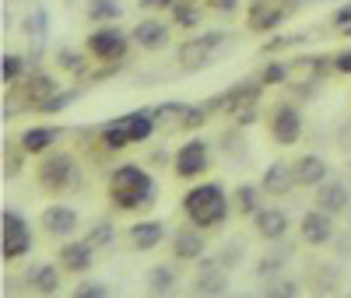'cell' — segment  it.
<instances>
[{
	"label": "cell",
	"mask_w": 351,
	"mask_h": 298,
	"mask_svg": "<svg viewBox=\"0 0 351 298\" xmlns=\"http://www.w3.org/2000/svg\"><path fill=\"white\" fill-rule=\"evenodd\" d=\"M109 200L120 211H137L155 200V179L141 165H120L109 175Z\"/></svg>",
	"instance_id": "1"
},
{
	"label": "cell",
	"mask_w": 351,
	"mask_h": 298,
	"mask_svg": "<svg viewBox=\"0 0 351 298\" xmlns=\"http://www.w3.org/2000/svg\"><path fill=\"white\" fill-rule=\"evenodd\" d=\"M183 211L197 228H211L228 218V197L218 183H200L183 197Z\"/></svg>",
	"instance_id": "2"
},
{
	"label": "cell",
	"mask_w": 351,
	"mask_h": 298,
	"mask_svg": "<svg viewBox=\"0 0 351 298\" xmlns=\"http://www.w3.org/2000/svg\"><path fill=\"white\" fill-rule=\"evenodd\" d=\"M155 127H158V123H155V112H152V109L127 112V116H120V119H112V123L102 127V144L109 147V151H120V147H127V144L148 140Z\"/></svg>",
	"instance_id": "3"
},
{
	"label": "cell",
	"mask_w": 351,
	"mask_h": 298,
	"mask_svg": "<svg viewBox=\"0 0 351 298\" xmlns=\"http://www.w3.org/2000/svg\"><path fill=\"white\" fill-rule=\"evenodd\" d=\"M77 183H81V172L71 155H49L39 169V186H46L49 193H67Z\"/></svg>",
	"instance_id": "4"
},
{
	"label": "cell",
	"mask_w": 351,
	"mask_h": 298,
	"mask_svg": "<svg viewBox=\"0 0 351 298\" xmlns=\"http://www.w3.org/2000/svg\"><path fill=\"white\" fill-rule=\"evenodd\" d=\"M88 53H92L95 60H123L127 56V36L120 32V28H99V32L88 36Z\"/></svg>",
	"instance_id": "5"
},
{
	"label": "cell",
	"mask_w": 351,
	"mask_h": 298,
	"mask_svg": "<svg viewBox=\"0 0 351 298\" xmlns=\"http://www.w3.org/2000/svg\"><path fill=\"white\" fill-rule=\"evenodd\" d=\"M4 260H18L32 249V235H28V225L21 214L14 211H4Z\"/></svg>",
	"instance_id": "6"
},
{
	"label": "cell",
	"mask_w": 351,
	"mask_h": 298,
	"mask_svg": "<svg viewBox=\"0 0 351 298\" xmlns=\"http://www.w3.org/2000/svg\"><path fill=\"white\" fill-rule=\"evenodd\" d=\"M208 169V144L204 140H186L180 151H176V175L180 179H193Z\"/></svg>",
	"instance_id": "7"
},
{
	"label": "cell",
	"mask_w": 351,
	"mask_h": 298,
	"mask_svg": "<svg viewBox=\"0 0 351 298\" xmlns=\"http://www.w3.org/2000/svg\"><path fill=\"white\" fill-rule=\"evenodd\" d=\"M302 134V116L295 105H278L274 116H271V137L278 144H295Z\"/></svg>",
	"instance_id": "8"
},
{
	"label": "cell",
	"mask_w": 351,
	"mask_h": 298,
	"mask_svg": "<svg viewBox=\"0 0 351 298\" xmlns=\"http://www.w3.org/2000/svg\"><path fill=\"white\" fill-rule=\"evenodd\" d=\"M56 263L64 266L67 274H84L88 266L95 263V246L88 243H67V246H60V253H56Z\"/></svg>",
	"instance_id": "9"
},
{
	"label": "cell",
	"mask_w": 351,
	"mask_h": 298,
	"mask_svg": "<svg viewBox=\"0 0 351 298\" xmlns=\"http://www.w3.org/2000/svg\"><path fill=\"white\" fill-rule=\"evenodd\" d=\"M334 214H327L324 207H316V211H309L302 218V238L309 246H327L330 238H334Z\"/></svg>",
	"instance_id": "10"
},
{
	"label": "cell",
	"mask_w": 351,
	"mask_h": 298,
	"mask_svg": "<svg viewBox=\"0 0 351 298\" xmlns=\"http://www.w3.org/2000/svg\"><path fill=\"white\" fill-rule=\"evenodd\" d=\"M253 228H256L260 238L274 243V238H281L288 232V214L278 211V207H260V211L253 214Z\"/></svg>",
	"instance_id": "11"
},
{
	"label": "cell",
	"mask_w": 351,
	"mask_h": 298,
	"mask_svg": "<svg viewBox=\"0 0 351 298\" xmlns=\"http://www.w3.org/2000/svg\"><path fill=\"white\" fill-rule=\"evenodd\" d=\"M221 42V36H200V39H193V42H183L180 46V64L186 67V71H197V67H204L208 64V56H211V49Z\"/></svg>",
	"instance_id": "12"
},
{
	"label": "cell",
	"mask_w": 351,
	"mask_h": 298,
	"mask_svg": "<svg viewBox=\"0 0 351 298\" xmlns=\"http://www.w3.org/2000/svg\"><path fill=\"white\" fill-rule=\"evenodd\" d=\"M348 186L337 183V179H324V183L316 186V207H324L327 214H341L348 207Z\"/></svg>",
	"instance_id": "13"
},
{
	"label": "cell",
	"mask_w": 351,
	"mask_h": 298,
	"mask_svg": "<svg viewBox=\"0 0 351 298\" xmlns=\"http://www.w3.org/2000/svg\"><path fill=\"white\" fill-rule=\"evenodd\" d=\"M291 186H299V183H295V169L285 165V162L267 165V172H263V193L285 197V193H291Z\"/></svg>",
	"instance_id": "14"
},
{
	"label": "cell",
	"mask_w": 351,
	"mask_h": 298,
	"mask_svg": "<svg viewBox=\"0 0 351 298\" xmlns=\"http://www.w3.org/2000/svg\"><path fill=\"white\" fill-rule=\"evenodd\" d=\"M74 225H77V211H74V207L53 203V207H46V211H43V228L49 235H71Z\"/></svg>",
	"instance_id": "15"
},
{
	"label": "cell",
	"mask_w": 351,
	"mask_h": 298,
	"mask_svg": "<svg viewBox=\"0 0 351 298\" xmlns=\"http://www.w3.org/2000/svg\"><path fill=\"white\" fill-rule=\"evenodd\" d=\"M295 183L299 186H319L327 179V162L319 158V155H302V158H295Z\"/></svg>",
	"instance_id": "16"
},
{
	"label": "cell",
	"mask_w": 351,
	"mask_h": 298,
	"mask_svg": "<svg viewBox=\"0 0 351 298\" xmlns=\"http://www.w3.org/2000/svg\"><path fill=\"white\" fill-rule=\"evenodd\" d=\"M285 14H288V8L274 4V0H253V4H250V28H256V32L274 28Z\"/></svg>",
	"instance_id": "17"
},
{
	"label": "cell",
	"mask_w": 351,
	"mask_h": 298,
	"mask_svg": "<svg viewBox=\"0 0 351 298\" xmlns=\"http://www.w3.org/2000/svg\"><path fill=\"white\" fill-rule=\"evenodd\" d=\"M162 238H165V225H162V221H137V225L130 228V246L141 249V253L155 249Z\"/></svg>",
	"instance_id": "18"
},
{
	"label": "cell",
	"mask_w": 351,
	"mask_h": 298,
	"mask_svg": "<svg viewBox=\"0 0 351 298\" xmlns=\"http://www.w3.org/2000/svg\"><path fill=\"white\" fill-rule=\"evenodd\" d=\"M25 281H28V288H32V291L53 295L56 288H60V271H56L53 263H36V266H28Z\"/></svg>",
	"instance_id": "19"
},
{
	"label": "cell",
	"mask_w": 351,
	"mask_h": 298,
	"mask_svg": "<svg viewBox=\"0 0 351 298\" xmlns=\"http://www.w3.org/2000/svg\"><path fill=\"white\" fill-rule=\"evenodd\" d=\"M172 253H176V260H200V253H204V238H200V232H193V228H180L172 235Z\"/></svg>",
	"instance_id": "20"
},
{
	"label": "cell",
	"mask_w": 351,
	"mask_h": 298,
	"mask_svg": "<svg viewBox=\"0 0 351 298\" xmlns=\"http://www.w3.org/2000/svg\"><path fill=\"white\" fill-rule=\"evenodd\" d=\"M134 42L144 46V49H162L169 42V25H162V21H141L134 28Z\"/></svg>",
	"instance_id": "21"
},
{
	"label": "cell",
	"mask_w": 351,
	"mask_h": 298,
	"mask_svg": "<svg viewBox=\"0 0 351 298\" xmlns=\"http://www.w3.org/2000/svg\"><path fill=\"white\" fill-rule=\"evenodd\" d=\"M225 274H221V266L218 263H200V277L193 284L197 295H225Z\"/></svg>",
	"instance_id": "22"
},
{
	"label": "cell",
	"mask_w": 351,
	"mask_h": 298,
	"mask_svg": "<svg viewBox=\"0 0 351 298\" xmlns=\"http://www.w3.org/2000/svg\"><path fill=\"white\" fill-rule=\"evenodd\" d=\"M56 137H60V130H56V127H32V130L21 134V147H25L28 155H43Z\"/></svg>",
	"instance_id": "23"
},
{
	"label": "cell",
	"mask_w": 351,
	"mask_h": 298,
	"mask_svg": "<svg viewBox=\"0 0 351 298\" xmlns=\"http://www.w3.org/2000/svg\"><path fill=\"white\" fill-rule=\"evenodd\" d=\"M53 92H56V81L49 74H32V77H28V102L43 105Z\"/></svg>",
	"instance_id": "24"
},
{
	"label": "cell",
	"mask_w": 351,
	"mask_h": 298,
	"mask_svg": "<svg viewBox=\"0 0 351 298\" xmlns=\"http://www.w3.org/2000/svg\"><path fill=\"white\" fill-rule=\"evenodd\" d=\"M236 207H239V214H256L260 211V190L253 183H243L236 190Z\"/></svg>",
	"instance_id": "25"
},
{
	"label": "cell",
	"mask_w": 351,
	"mask_h": 298,
	"mask_svg": "<svg viewBox=\"0 0 351 298\" xmlns=\"http://www.w3.org/2000/svg\"><path fill=\"white\" fill-rule=\"evenodd\" d=\"M88 18L92 21H112V18H120V4H116V0H88Z\"/></svg>",
	"instance_id": "26"
},
{
	"label": "cell",
	"mask_w": 351,
	"mask_h": 298,
	"mask_svg": "<svg viewBox=\"0 0 351 298\" xmlns=\"http://www.w3.org/2000/svg\"><path fill=\"white\" fill-rule=\"evenodd\" d=\"M172 284H176V274L169 271V266H155V271H148V291L165 295V291H172Z\"/></svg>",
	"instance_id": "27"
},
{
	"label": "cell",
	"mask_w": 351,
	"mask_h": 298,
	"mask_svg": "<svg viewBox=\"0 0 351 298\" xmlns=\"http://www.w3.org/2000/svg\"><path fill=\"white\" fill-rule=\"evenodd\" d=\"M21 56L18 53H4V84H14L21 77Z\"/></svg>",
	"instance_id": "28"
},
{
	"label": "cell",
	"mask_w": 351,
	"mask_h": 298,
	"mask_svg": "<svg viewBox=\"0 0 351 298\" xmlns=\"http://www.w3.org/2000/svg\"><path fill=\"white\" fill-rule=\"evenodd\" d=\"M88 243H92V246H109L112 243V225L109 221H99L92 232H88Z\"/></svg>",
	"instance_id": "29"
},
{
	"label": "cell",
	"mask_w": 351,
	"mask_h": 298,
	"mask_svg": "<svg viewBox=\"0 0 351 298\" xmlns=\"http://www.w3.org/2000/svg\"><path fill=\"white\" fill-rule=\"evenodd\" d=\"M56 64H60L64 71H81L84 67V60H81V53H74V49H60V53H56Z\"/></svg>",
	"instance_id": "30"
},
{
	"label": "cell",
	"mask_w": 351,
	"mask_h": 298,
	"mask_svg": "<svg viewBox=\"0 0 351 298\" xmlns=\"http://www.w3.org/2000/svg\"><path fill=\"white\" fill-rule=\"evenodd\" d=\"M172 18L180 25H197V11L190 8V0H183V4H172Z\"/></svg>",
	"instance_id": "31"
},
{
	"label": "cell",
	"mask_w": 351,
	"mask_h": 298,
	"mask_svg": "<svg viewBox=\"0 0 351 298\" xmlns=\"http://www.w3.org/2000/svg\"><path fill=\"white\" fill-rule=\"evenodd\" d=\"M25 25H28V36H32V39H39V36L46 39V11H36Z\"/></svg>",
	"instance_id": "32"
},
{
	"label": "cell",
	"mask_w": 351,
	"mask_h": 298,
	"mask_svg": "<svg viewBox=\"0 0 351 298\" xmlns=\"http://www.w3.org/2000/svg\"><path fill=\"white\" fill-rule=\"evenodd\" d=\"M263 295H299V284L295 281H281V284H267Z\"/></svg>",
	"instance_id": "33"
},
{
	"label": "cell",
	"mask_w": 351,
	"mask_h": 298,
	"mask_svg": "<svg viewBox=\"0 0 351 298\" xmlns=\"http://www.w3.org/2000/svg\"><path fill=\"white\" fill-rule=\"evenodd\" d=\"M74 295H77V298H95V295H99V298H102V295H106V284H77Z\"/></svg>",
	"instance_id": "34"
},
{
	"label": "cell",
	"mask_w": 351,
	"mask_h": 298,
	"mask_svg": "<svg viewBox=\"0 0 351 298\" xmlns=\"http://www.w3.org/2000/svg\"><path fill=\"white\" fill-rule=\"evenodd\" d=\"M334 67H337L341 74H351V49H344V53H337V60H334Z\"/></svg>",
	"instance_id": "35"
},
{
	"label": "cell",
	"mask_w": 351,
	"mask_h": 298,
	"mask_svg": "<svg viewBox=\"0 0 351 298\" xmlns=\"http://www.w3.org/2000/svg\"><path fill=\"white\" fill-rule=\"evenodd\" d=\"M208 4H211L215 11H236V4H239V0H208Z\"/></svg>",
	"instance_id": "36"
},
{
	"label": "cell",
	"mask_w": 351,
	"mask_h": 298,
	"mask_svg": "<svg viewBox=\"0 0 351 298\" xmlns=\"http://www.w3.org/2000/svg\"><path fill=\"white\" fill-rule=\"evenodd\" d=\"M348 21H351V4H348V8H341V11L334 14V25H348Z\"/></svg>",
	"instance_id": "37"
},
{
	"label": "cell",
	"mask_w": 351,
	"mask_h": 298,
	"mask_svg": "<svg viewBox=\"0 0 351 298\" xmlns=\"http://www.w3.org/2000/svg\"><path fill=\"white\" fill-rule=\"evenodd\" d=\"M176 0H141V8H172Z\"/></svg>",
	"instance_id": "38"
}]
</instances>
